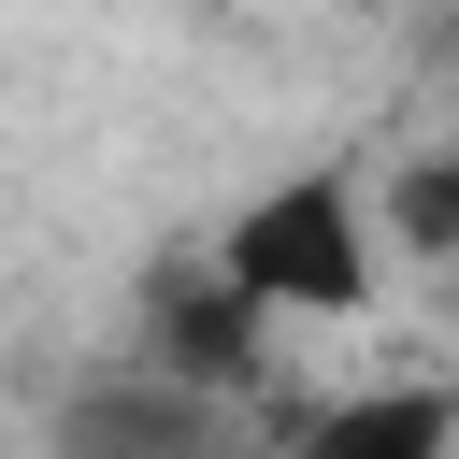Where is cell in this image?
I'll return each instance as SVG.
<instances>
[{
  "label": "cell",
  "mask_w": 459,
  "mask_h": 459,
  "mask_svg": "<svg viewBox=\"0 0 459 459\" xmlns=\"http://www.w3.org/2000/svg\"><path fill=\"white\" fill-rule=\"evenodd\" d=\"M445 287H459V273H445Z\"/></svg>",
  "instance_id": "8992f818"
},
{
  "label": "cell",
  "mask_w": 459,
  "mask_h": 459,
  "mask_svg": "<svg viewBox=\"0 0 459 459\" xmlns=\"http://www.w3.org/2000/svg\"><path fill=\"white\" fill-rule=\"evenodd\" d=\"M301 459H459V373H373L301 416Z\"/></svg>",
  "instance_id": "277c9868"
},
{
  "label": "cell",
  "mask_w": 459,
  "mask_h": 459,
  "mask_svg": "<svg viewBox=\"0 0 459 459\" xmlns=\"http://www.w3.org/2000/svg\"><path fill=\"white\" fill-rule=\"evenodd\" d=\"M215 273H230L273 330H359V316L387 301V230H373V186H359V172H287V186L230 201Z\"/></svg>",
  "instance_id": "6da1fadb"
},
{
  "label": "cell",
  "mask_w": 459,
  "mask_h": 459,
  "mask_svg": "<svg viewBox=\"0 0 459 459\" xmlns=\"http://www.w3.org/2000/svg\"><path fill=\"white\" fill-rule=\"evenodd\" d=\"M373 230H387L402 258H430V273H459V143H430V158H402V172L373 186Z\"/></svg>",
  "instance_id": "5b68a950"
},
{
  "label": "cell",
  "mask_w": 459,
  "mask_h": 459,
  "mask_svg": "<svg viewBox=\"0 0 459 459\" xmlns=\"http://www.w3.org/2000/svg\"><path fill=\"white\" fill-rule=\"evenodd\" d=\"M57 459H244V402L115 359V373H86L57 402Z\"/></svg>",
  "instance_id": "7a4b0ae2"
},
{
  "label": "cell",
  "mask_w": 459,
  "mask_h": 459,
  "mask_svg": "<svg viewBox=\"0 0 459 459\" xmlns=\"http://www.w3.org/2000/svg\"><path fill=\"white\" fill-rule=\"evenodd\" d=\"M258 330H273V316H258V301L215 273V244H201V273H172V287L143 301V344H129V359H143V373H172V387L244 402V387H258Z\"/></svg>",
  "instance_id": "3957f363"
},
{
  "label": "cell",
  "mask_w": 459,
  "mask_h": 459,
  "mask_svg": "<svg viewBox=\"0 0 459 459\" xmlns=\"http://www.w3.org/2000/svg\"><path fill=\"white\" fill-rule=\"evenodd\" d=\"M445 143H459V129H445Z\"/></svg>",
  "instance_id": "52a82bcc"
}]
</instances>
